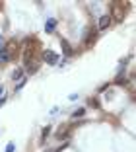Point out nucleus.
Returning <instances> with one entry per match:
<instances>
[{
    "instance_id": "nucleus-9",
    "label": "nucleus",
    "mask_w": 136,
    "mask_h": 152,
    "mask_svg": "<svg viewBox=\"0 0 136 152\" xmlns=\"http://www.w3.org/2000/svg\"><path fill=\"white\" fill-rule=\"evenodd\" d=\"M49 131H51V127H45V129H43V133H41V140H45L49 137Z\"/></svg>"
},
{
    "instance_id": "nucleus-5",
    "label": "nucleus",
    "mask_w": 136,
    "mask_h": 152,
    "mask_svg": "<svg viewBox=\"0 0 136 152\" xmlns=\"http://www.w3.org/2000/svg\"><path fill=\"white\" fill-rule=\"evenodd\" d=\"M113 10H115V18H117V20H123V16H124V8L121 10V6L115 4V6H113Z\"/></svg>"
},
{
    "instance_id": "nucleus-6",
    "label": "nucleus",
    "mask_w": 136,
    "mask_h": 152,
    "mask_svg": "<svg viewBox=\"0 0 136 152\" xmlns=\"http://www.w3.org/2000/svg\"><path fill=\"white\" fill-rule=\"evenodd\" d=\"M10 58V53H8V49H0V63H6Z\"/></svg>"
},
{
    "instance_id": "nucleus-12",
    "label": "nucleus",
    "mask_w": 136,
    "mask_h": 152,
    "mask_svg": "<svg viewBox=\"0 0 136 152\" xmlns=\"http://www.w3.org/2000/svg\"><path fill=\"white\" fill-rule=\"evenodd\" d=\"M6 152H14V142H8V146H6Z\"/></svg>"
},
{
    "instance_id": "nucleus-10",
    "label": "nucleus",
    "mask_w": 136,
    "mask_h": 152,
    "mask_svg": "<svg viewBox=\"0 0 136 152\" xmlns=\"http://www.w3.org/2000/svg\"><path fill=\"white\" fill-rule=\"evenodd\" d=\"M23 84H25V78H22V80L18 82V86H16V90H22V88H23Z\"/></svg>"
},
{
    "instance_id": "nucleus-11",
    "label": "nucleus",
    "mask_w": 136,
    "mask_h": 152,
    "mask_svg": "<svg viewBox=\"0 0 136 152\" xmlns=\"http://www.w3.org/2000/svg\"><path fill=\"white\" fill-rule=\"evenodd\" d=\"M93 39H95V33H88V43H93Z\"/></svg>"
},
{
    "instance_id": "nucleus-7",
    "label": "nucleus",
    "mask_w": 136,
    "mask_h": 152,
    "mask_svg": "<svg viewBox=\"0 0 136 152\" xmlns=\"http://www.w3.org/2000/svg\"><path fill=\"white\" fill-rule=\"evenodd\" d=\"M84 113H86V109H84V107H80L78 111H74V119H80V117H84Z\"/></svg>"
},
{
    "instance_id": "nucleus-8",
    "label": "nucleus",
    "mask_w": 136,
    "mask_h": 152,
    "mask_svg": "<svg viewBox=\"0 0 136 152\" xmlns=\"http://www.w3.org/2000/svg\"><path fill=\"white\" fill-rule=\"evenodd\" d=\"M12 78H14V80H22V70H14V74H12Z\"/></svg>"
},
{
    "instance_id": "nucleus-1",
    "label": "nucleus",
    "mask_w": 136,
    "mask_h": 152,
    "mask_svg": "<svg viewBox=\"0 0 136 152\" xmlns=\"http://www.w3.org/2000/svg\"><path fill=\"white\" fill-rule=\"evenodd\" d=\"M43 61L47 64H57L58 63V53H55V51H45L43 53Z\"/></svg>"
},
{
    "instance_id": "nucleus-13",
    "label": "nucleus",
    "mask_w": 136,
    "mask_h": 152,
    "mask_svg": "<svg viewBox=\"0 0 136 152\" xmlns=\"http://www.w3.org/2000/svg\"><path fill=\"white\" fill-rule=\"evenodd\" d=\"M0 49H2V35H0Z\"/></svg>"
},
{
    "instance_id": "nucleus-3",
    "label": "nucleus",
    "mask_w": 136,
    "mask_h": 152,
    "mask_svg": "<svg viewBox=\"0 0 136 152\" xmlns=\"http://www.w3.org/2000/svg\"><path fill=\"white\" fill-rule=\"evenodd\" d=\"M109 23H111V16H101L97 27H99V29H107V27H109Z\"/></svg>"
},
{
    "instance_id": "nucleus-4",
    "label": "nucleus",
    "mask_w": 136,
    "mask_h": 152,
    "mask_svg": "<svg viewBox=\"0 0 136 152\" xmlns=\"http://www.w3.org/2000/svg\"><path fill=\"white\" fill-rule=\"evenodd\" d=\"M55 27H57V20H55V18H49L47 23H45V29H47V31H53Z\"/></svg>"
},
{
    "instance_id": "nucleus-2",
    "label": "nucleus",
    "mask_w": 136,
    "mask_h": 152,
    "mask_svg": "<svg viewBox=\"0 0 136 152\" xmlns=\"http://www.w3.org/2000/svg\"><path fill=\"white\" fill-rule=\"evenodd\" d=\"M60 47H62V51H64V55H66V57H70V55L74 53V49H72V45L68 43L66 39H60Z\"/></svg>"
}]
</instances>
